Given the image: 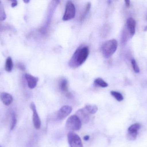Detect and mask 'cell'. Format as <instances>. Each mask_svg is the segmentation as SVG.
Masks as SVG:
<instances>
[{
    "mask_svg": "<svg viewBox=\"0 0 147 147\" xmlns=\"http://www.w3.org/2000/svg\"><path fill=\"white\" fill-rule=\"evenodd\" d=\"M89 54L87 46L81 47L76 50L69 62V65L73 68H76L83 64L87 59Z\"/></svg>",
    "mask_w": 147,
    "mask_h": 147,
    "instance_id": "obj_1",
    "label": "cell"
},
{
    "mask_svg": "<svg viewBox=\"0 0 147 147\" xmlns=\"http://www.w3.org/2000/svg\"><path fill=\"white\" fill-rule=\"evenodd\" d=\"M118 43L116 40L113 39L107 41L102 46V54L105 58H110L115 52Z\"/></svg>",
    "mask_w": 147,
    "mask_h": 147,
    "instance_id": "obj_2",
    "label": "cell"
},
{
    "mask_svg": "<svg viewBox=\"0 0 147 147\" xmlns=\"http://www.w3.org/2000/svg\"><path fill=\"white\" fill-rule=\"evenodd\" d=\"M81 125L82 122L80 119L76 115H74L68 118L66 121L65 127L68 130L76 131L81 129Z\"/></svg>",
    "mask_w": 147,
    "mask_h": 147,
    "instance_id": "obj_3",
    "label": "cell"
},
{
    "mask_svg": "<svg viewBox=\"0 0 147 147\" xmlns=\"http://www.w3.org/2000/svg\"><path fill=\"white\" fill-rule=\"evenodd\" d=\"M76 9L74 4L71 1H68L65 6V12L63 16L64 21H68L72 20L75 17Z\"/></svg>",
    "mask_w": 147,
    "mask_h": 147,
    "instance_id": "obj_4",
    "label": "cell"
},
{
    "mask_svg": "<svg viewBox=\"0 0 147 147\" xmlns=\"http://www.w3.org/2000/svg\"><path fill=\"white\" fill-rule=\"evenodd\" d=\"M68 142L71 147H83V143L80 137L73 132H70L68 134Z\"/></svg>",
    "mask_w": 147,
    "mask_h": 147,
    "instance_id": "obj_5",
    "label": "cell"
},
{
    "mask_svg": "<svg viewBox=\"0 0 147 147\" xmlns=\"http://www.w3.org/2000/svg\"><path fill=\"white\" fill-rule=\"evenodd\" d=\"M30 108L33 111V123L34 126L36 129H38L41 127V121L39 117L34 103L32 102L30 104Z\"/></svg>",
    "mask_w": 147,
    "mask_h": 147,
    "instance_id": "obj_6",
    "label": "cell"
},
{
    "mask_svg": "<svg viewBox=\"0 0 147 147\" xmlns=\"http://www.w3.org/2000/svg\"><path fill=\"white\" fill-rule=\"evenodd\" d=\"M72 110V108L69 105L63 106L57 113V119L59 120L65 119L71 114Z\"/></svg>",
    "mask_w": 147,
    "mask_h": 147,
    "instance_id": "obj_7",
    "label": "cell"
},
{
    "mask_svg": "<svg viewBox=\"0 0 147 147\" xmlns=\"http://www.w3.org/2000/svg\"><path fill=\"white\" fill-rule=\"evenodd\" d=\"M140 125L138 123L133 124L129 127L128 129V137L130 140H135L138 134V131L140 128Z\"/></svg>",
    "mask_w": 147,
    "mask_h": 147,
    "instance_id": "obj_8",
    "label": "cell"
},
{
    "mask_svg": "<svg viewBox=\"0 0 147 147\" xmlns=\"http://www.w3.org/2000/svg\"><path fill=\"white\" fill-rule=\"evenodd\" d=\"M90 113L85 108L80 109L76 113V115L79 118L81 122L84 123H88L90 121Z\"/></svg>",
    "mask_w": 147,
    "mask_h": 147,
    "instance_id": "obj_9",
    "label": "cell"
},
{
    "mask_svg": "<svg viewBox=\"0 0 147 147\" xmlns=\"http://www.w3.org/2000/svg\"><path fill=\"white\" fill-rule=\"evenodd\" d=\"M25 78L27 82L28 85L30 89H34L37 86L38 78L29 74L25 75Z\"/></svg>",
    "mask_w": 147,
    "mask_h": 147,
    "instance_id": "obj_10",
    "label": "cell"
},
{
    "mask_svg": "<svg viewBox=\"0 0 147 147\" xmlns=\"http://www.w3.org/2000/svg\"><path fill=\"white\" fill-rule=\"evenodd\" d=\"M127 28L131 36H133L135 34L136 21L132 18H129L127 21Z\"/></svg>",
    "mask_w": 147,
    "mask_h": 147,
    "instance_id": "obj_11",
    "label": "cell"
},
{
    "mask_svg": "<svg viewBox=\"0 0 147 147\" xmlns=\"http://www.w3.org/2000/svg\"><path fill=\"white\" fill-rule=\"evenodd\" d=\"M0 99L3 103L6 106L10 105L13 101L12 96L7 92H2L0 94Z\"/></svg>",
    "mask_w": 147,
    "mask_h": 147,
    "instance_id": "obj_12",
    "label": "cell"
},
{
    "mask_svg": "<svg viewBox=\"0 0 147 147\" xmlns=\"http://www.w3.org/2000/svg\"><path fill=\"white\" fill-rule=\"evenodd\" d=\"M59 87L61 91L66 94V96L70 94L68 91V82L67 79H61L59 82Z\"/></svg>",
    "mask_w": 147,
    "mask_h": 147,
    "instance_id": "obj_13",
    "label": "cell"
},
{
    "mask_svg": "<svg viewBox=\"0 0 147 147\" xmlns=\"http://www.w3.org/2000/svg\"><path fill=\"white\" fill-rule=\"evenodd\" d=\"M13 62L12 58L10 57H8L6 60V63H5V70L8 72H10L13 70Z\"/></svg>",
    "mask_w": 147,
    "mask_h": 147,
    "instance_id": "obj_14",
    "label": "cell"
},
{
    "mask_svg": "<svg viewBox=\"0 0 147 147\" xmlns=\"http://www.w3.org/2000/svg\"><path fill=\"white\" fill-rule=\"evenodd\" d=\"M85 108L86 109V110L90 113V114H96L98 110V108L96 105L89 104V105H86Z\"/></svg>",
    "mask_w": 147,
    "mask_h": 147,
    "instance_id": "obj_15",
    "label": "cell"
},
{
    "mask_svg": "<svg viewBox=\"0 0 147 147\" xmlns=\"http://www.w3.org/2000/svg\"><path fill=\"white\" fill-rule=\"evenodd\" d=\"M94 82L97 85L100 86V87H102V88H106L109 85L106 82L100 78L96 79Z\"/></svg>",
    "mask_w": 147,
    "mask_h": 147,
    "instance_id": "obj_16",
    "label": "cell"
},
{
    "mask_svg": "<svg viewBox=\"0 0 147 147\" xmlns=\"http://www.w3.org/2000/svg\"><path fill=\"white\" fill-rule=\"evenodd\" d=\"M111 94L114 98H115L118 102H121L123 100V96L120 92L112 91H111Z\"/></svg>",
    "mask_w": 147,
    "mask_h": 147,
    "instance_id": "obj_17",
    "label": "cell"
},
{
    "mask_svg": "<svg viewBox=\"0 0 147 147\" xmlns=\"http://www.w3.org/2000/svg\"><path fill=\"white\" fill-rule=\"evenodd\" d=\"M11 124L10 126V129L13 130L15 127L17 122L16 114L14 111H12L11 113Z\"/></svg>",
    "mask_w": 147,
    "mask_h": 147,
    "instance_id": "obj_18",
    "label": "cell"
},
{
    "mask_svg": "<svg viewBox=\"0 0 147 147\" xmlns=\"http://www.w3.org/2000/svg\"><path fill=\"white\" fill-rule=\"evenodd\" d=\"M90 7L91 3H88L87 5H86V6L84 10V12H83L82 14L80 16V20H82L85 18V17L86 16L87 13H88V12H89V10H90Z\"/></svg>",
    "mask_w": 147,
    "mask_h": 147,
    "instance_id": "obj_19",
    "label": "cell"
},
{
    "mask_svg": "<svg viewBox=\"0 0 147 147\" xmlns=\"http://www.w3.org/2000/svg\"><path fill=\"white\" fill-rule=\"evenodd\" d=\"M6 15L3 6L0 1V20H4L6 19Z\"/></svg>",
    "mask_w": 147,
    "mask_h": 147,
    "instance_id": "obj_20",
    "label": "cell"
},
{
    "mask_svg": "<svg viewBox=\"0 0 147 147\" xmlns=\"http://www.w3.org/2000/svg\"><path fill=\"white\" fill-rule=\"evenodd\" d=\"M131 64H132V67H133V70L136 73H139L140 72V68L137 65V63L135 59H132L131 60Z\"/></svg>",
    "mask_w": 147,
    "mask_h": 147,
    "instance_id": "obj_21",
    "label": "cell"
},
{
    "mask_svg": "<svg viewBox=\"0 0 147 147\" xmlns=\"http://www.w3.org/2000/svg\"><path fill=\"white\" fill-rule=\"evenodd\" d=\"M17 66H18V68H19L20 70H25V69H26L25 65L23 64H22V63H19V64H18Z\"/></svg>",
    "mask_w": 147,
    "mask_h": 147,
    "instance_id": "obj_22",
    "label": "cell"
},
{
    "mask_svg": "<svg viewBox=\"0 0 147 147\" xmlns=\"http://www.w3.org/2000/svg\"><path fill=\"white\" fill-rule=\"evenodd\" d=\"M17 5V1H12V4H11V6H12V7H16Z\"/></svg>",
    "mask_w": 147,
    "mask_h": 147,
    "instance_id": "obj_23",
    "label": "cell"
},
{
    "mask_svg": "<svg viewBox=\"0 0 147 147\" xmlns=\"http://www.w3.org/2000/svg\"><path fill=\"white\" fill-rule=\"evenodd\" d=\"M125 3H126V6L127 7H130V1L128 0H125Z\"/></svg>",
    "mask_w": 147,
    "mask_h": 147,
    "instance_id": "obj_24",
    "label": "cell"
},
{
    "mask_svg": "<svg viewBox=\"0 0 147 147\" xmlns=\"http://www.w3.org/2000/svg\"><path fill=\"white\" fill-rule=\"evenodd\" d=\"M84 140L88 141L90 139V136L89 135H85L84 136Z\"/></svg>",
    "mask_w": 147,
    "mask_h": 147,
    "instance_id": "obj_25",
    "label": "cell"
},
{
    "mask_svg": "<svg viewBox=\"0 0 147 147\" xmlns=\"http://www.w3.org/2000/svg\"><path fill=\"white\" fill-rule=\"evenodd\" d=\"M24 2L26 3H28L29 2V1H24Z\"/></svg>",
    "mask_w": 147,
    "mask_h": 147,
    "instance_id": "obj_26",
    "label": "cell"
},
{
    "mask_svg": "<svg viewBox=\"0 0 147 147\" xmlns=\"http://www.w3.org/2000/svg\"><path fill=\"white\" fill-rule=\"evenodd\" d=\"M0 147H1V146H0Z\"/></svg>",
    "mask_w": 147,
    "mask_h": 147,
    "instance_id": "obj_27",
    "label": "cell"
}]
</instances>
